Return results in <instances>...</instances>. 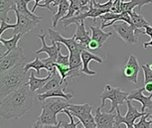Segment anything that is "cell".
Listing matches in <instances>:
<instances>
[{"instance_id":"1","label":"cell","mask_w":152,"mask_h":128,"mask_svg":"<svg viewBox=\"0 0 152 128\" xmlns=\"http://www.w3.org/2000/svg\"><path fill=\"white\" fill-rule=\"evenodd\" d=\"M35 100V92L26 84L19 89L1 98L0 115L5 120L21 118L32 108Z\"/></svg>"},{"instance_id":"2","label":"cell","mask_w":152,"mask_h":128,"mask_svg":"<svg viewBox=\"0 0 152 128\" xmlns=\"http://www.w3.org/2000/svg\"><path fill=\"white\" fill-rule=\"evenodd\" d=\"M26 64L18 65V66L14 67L9 71L2 73L0 75V95H1V98L19 89L20 87L28 84L30 76H28V73L25 72L24 70Z\"/></svg>"},{"instance_id":"3","label":"cell","mask_w":152,"mask_h":128,"mask_svg":"<svg viewBox=\"0 0 152 128\" xmlns=\"http://www.w3.org/2000/svg\"><path fill=\"white\" fill-rule=\"evenodd\" d=\"M128 95H129V92H123V90L120 89V87H113L110 84H105L104 92L99 95V98L102 100V104L99 107L102 108L105 104V101L108 99V100L111 101V107L107 112L113 113V111L116 110V108L119 105L126 102Z\"/></svg>"},{"instance_id":"4","label":"cell","mask_w":152,"mask_h":128,"mask_svg":"<svg viewBox=\"0 0 152 128\" xmlns=\"http://www.w3.org/2000/svg\"><path fill=\"white\" fill-rule=\"evenodd\" d=\"M113 27L117 33V35L124 41V43L128 45L136 44L138 41L139 34H142L143 32L138 28L134 27L124 21H117L113 25Z\"/></svg>"},{"instance_id":"5","label":"cell","mask_w":152,"mask_h":128,"mask_svg":"<svg viewBox=\"0 0 152 128\" xmlns=\"http://www.w3.org/2000/svg\"><path fill=\"white\" fill-rule=\"evenodd\" d=\"M37 37L41 40L42 48H41V49H39L38 51H36L35 55H38V54H40V53H46L48 55V58L42 59V62L44 63L46 66L56 64L57 59H58V56H59V53L61 52V49H62L61 43L53 42L51 46H48V45L46 44V41H45L46 33L40 34V35H38ZM46 70H47V69H46Z\"/></svg>"},{"instance_id":"6","label":"cell","mask_w":152,"mask_h":128,"mask_svg":"<svg viewBox=\"0 0 152 128\" xmlns=\"http://www.w3.org/2000/svg\"><path fill=\"white\" fill-rule=\"evenodd\" d=\"M21 64H26V57L24 55L21 47H17L15 50L10 52L7 56L0 58V71L5 73L12 68Z\"/></svg>"},{"instance_id":"7","label":"cell","mask_w":152,"mask_h":128,"mask_svg":"<svg viewBox=\"0 0 152 128\" xmlns=\"http://www.w3.org/2000/svg\"><path fill=\"white\" fill-rule=\"evenodd\" d=\"M126 105H127V112L124 116H122L120 114V110L119 107L116 108V115H115V126L116 128H120V124H125L127 125H134L136 119H139L141 116L146 114V112L138 111L137 108L134 105L131 103V100L127 99L126 100Z\"/></svg>"},{"instance_id":"8","label":"cell","mask_w":152,"mask_h":128,"mask_svg":"<svg viewBox=\"0 0 152 128\" xmlns=\"http://www.w3.org/2000/svg\"><path fill=\"white\" fill-rule=\"evenodd\" d=\"M48 37H49V40L51 42H59L61 44H64L67 49L69 50V53H82V51L84 49H87L85 46H83L80 43H78L75 39V37L73 36L72 38L70 39H67V38H64L61 34L59 32H57L52 28H49L48 29Z\"/></svg>"},{"instance_id":"9","label":"cell","mask_w":152,"mask_h":128,"mask_svg":"<svg viewBox=\"0 0 152 128\" xmlns=\"http://www.w3.org/2000/svg\"><path fill=\"white\" fill-rule=\"evenodd\" d=\"M16 14V19L17 22L15 23V28L13 29V35H17V34H25L29 33L30 31H32L34 28L38 26L39 21L38 20H33L27 17L24 14L20 13L19 11L15 10L14 11Z\"/></svg>"},{"instance_id":"10","label":"cell","mask_w":152,"mask_h":128,"mask_svg":"<svg viewBox=\"0 0 152 128\" xmlns=\"http://www.w3.org/2000/svg\"><path fill=\"white\" fill-rule=\"evenodd\" d=\"M139 64L137 62V59L135 56L130 55L128 58L127 63L125 64L124 68L122 71V76L127 79L128 81L132 84H137L138 79V73H139Z\"/></svg>"},{"instance_id":"11","label":"cell","mask_w":152,"mask_h":128,"mask_svg":"<svg viewBox=\"0 0 152 128\" xmlns=\"http://www.w3.org/2000/svg\"><path fill=\"white\" fill-rule=\"evenodd\" d=\"M68 85H69V82H68V81H66L63 82L61 85L55 87V89L48 90V92H46L44 93H39V95H36V97L42 102L47 100L48 98H54V97H63L68 101L73 97V93H66L65 92V89L68 87Z\"/></svg>"},{"instance_id":"12","label":"cell","mask_w":152,"mask_h":128,"mask_svg":"<svg viewBox=\"0 0 152 128\" xmlns=\"http://www.w3.org/2000/svg\"><path fill=\"white\" fill-rule=\"evenodd\" d=\"M102 108L97 107L96 110V128H115V114L110 112H102Z\"/></svg>"},{"instance_id":"13","label":"cell","mask_w":152,"mask_h":128,"mask_svg":"<svg viewBox=\"0 0 152 128\" xmlns=\"http://www.w3.org/2000/svg\"><path fill=\"white\" fill-rule=\"evenodd\" d=\"M145 90L144 87H140V89H132L129 92L127 99L129 100H137L139 102H141L142 107H141V111L145 112V108L147 107L149 109H152V93H150L148 96L143 95V92Z\"/></svg>"},{"instance_id":"14","label":"cell","mask_w":152,"mask_h":128,"mask_svg":"<svg viewBox=\"0 0 152 128\" xmlns=\"http://www.w3.org/2000/svg\"><path fill=\"white\" fill-rule=\"evenodd\" d=\"M81 57H82V61H83V66H82V69H81V72L84 73V75H87V76H96V72L94 71H91L88 68V64H90L91 61H96L99 64H102V59L100 57H97L94 54H91V52H88L87 49H84L82 51L81 53Z\"/></svg>"},{"instance_id":"15","label":"cell","mask_w":152,"mask_h":128,"mask_svg":"<svg viewBox=\"0 0 152 128\" xmlns=\"http://www.w3.org/2000/svg\"><path fill=\"white\" fill-rule=\"evenodd\" d=\"M151 3V0H122L121 1V13L127 12L130 13L135 9L137 12L140 13L142 7L146 4Z\"/></svg>"},{"instance_id":"16","label":"cell","mask_w":152,"mask_h":128,"mask_svg":"<svg viewBox=\"0 0 152 128\" xmlns=\"http://www.w3.org/2000/svg\"><path fill=\"white\" fill-rule=\"evenodd\" d=\"M77 25V30L75 33V39L76 41L80 43L83 46H85L86 48H88V45L90 44V42L91 41V37L90 36V34L85 27V21H81L80 23L76 24Z\"/></svg>"},{"instance_id":"17","label":"cell","mask_w":152,"mask_h":128,"mask_svg":"<svg viewBox=\"0 0 152 128\" xmlns=\"http://www.w3.org/2000/svg\"><path fill=\"white\" fill-rule=\"evenodd\" d=\"M36 120L41 125H55L59 123V120L57 119V114H55L51 109L43 106L41 114Z\"/></svg>"},{"instance_id":"18","label":"cell","mask_w":152,"mask_h":128,"mask_svg":"<svg viewBox=\"0 0 152 128\" xmlns=\"http://www.w3.org/2000/svg\"><path fill=\"white\" fill-rule=\"evenodd\" d=\"M51 76H52V73H48V76H46V78L40 79V78L35 76V73L31 72L29 81H28V85H29L30 89L34 92H38V90L41 89L42 87L49 81V79H51Z\"/></svg>"},{"instance_id":"19","label":"cell","mask_w":152,"mask_h":128,"mask_svg":"<svg viewBox=\"0 0 152 128\" xmlns=\"http://www.w3.org/2000/svg\"><path fill=\"white\" fill-rule=\"evenodd\" d=\"M70 105H71V103L63 101L61 97H59V99H56V100H45L42 102L43 107H47V108L51 109L55 114L62 113L63 110L67 109Z\"/></svg>"},{"instance_id":"20","label":"cell","mask_w":152,"mask_h":128,"mask_svg":"<svg viewBox=\"0 0 152 128\" xmlns=\"http://www.w3.org/2000/svg\"><path fill=\"white\" fill-rule=\"evenodd\" d=\"M16 9V0H0V22H8V13Z\"/></svg>"},{"instance_id":"21","label":"cell","mask_w":152,"mask_h":128,"mask_svg":"<svg viewBox=\"0 0 152 128\" xmlns=\"http://www.w3.org/2000/svg\"><path fill=\"white\" fill-rule=\"evenodd\" d=\"M90 29L91 31V40H94L99 43L100 48L102 47L105 41H107V39L113 35L111 32H104L102 27L99 26H91V25Z\"/></svg>"},{"instance_id":"22","label":"cell","mask_w":152,"mask_h":128,"mask_svg":"<svg viewBox=\"0 0 152 128\" xmlns=\"http://www.w3.org/2000/svg\"><path fill=\"white\" fill-rule=\"evenodd\" d=\"M62 84H63L62 76L59 73L58 70H57V68H56V69L52 72V76H51V79H49V81L37 92H38V95L39 93H44L46 92H48V90L53 89H55V87H59V85H61Z\"/></svg>"},{"instance_id":"23","label":"cell","mask_w":152,"mask_h":128,"mask_svg":"<svg viewBox=\"0 0 152 128\" xmlns=\"http://www.w3.org/2000/svg\"><path fill=\"white\" fill-rule=\"evenodd\" d=\"M22 36H23L22 34H17V35H13L12 38L9 39V40H5L0 36V43L3 45L4 49H5V53L3 54V55H1L0 58L7 56L10 52H12L13 50H15L16 48L18 47L17 46V44H18V42L20 41V39L22 38Z\"/></svg>"},{"instance_id":"24","label":"cell","mask_w":152,"mask_h":128,"mask_svg":"<svg viewBox=\"0 0 152 128\" xmlns=\"http://www.w3.org/2000/svg\"><path fill=\"white\" fill-rule=\"evenodd\" d=\"M69 8H70V0H63L61 4L59 5L58 11L54 14L52 17V22H53V28H56L58 25V22L61 21L62 18L67 15Z\"/></svg>"},{"instance_id":"25","label":"cell","mask_w":152,"mask_h":128,"mask_svg":"<svg viewBox=\"0 0 152 128\" xmlns=\"http://www.w3.org/2000/svg\"><path fill=\"white\" fill-rule=\"evenodd\" d=\"M68 110H70L75 117L77 116H82V115H86L88 113H91V110H93V106L88 103L86 104H73L71 103L70 106L67 108Z\"/></svg>"},{"instance_id":"26","label":"cell","mask_w":152,"mask_h":128,"mask_svg":"<svg viewBox=\"0 0 152 128\" xmlns=\"http://www.w3.org/2000/svg\"><path fill=\"white\" fill-rule=\"evenodd\" d=\"M28 3L26 0H16V6H17V11H19L20 13L24 14V15H26L27 17H29V18L33 19V20H38V21H40V20L42 19L41 16H37L35 15L32 11H30L29 9H28Z\"/></svg>"},{"instance_id":"27","label":"cell","mask_w":152,"mask_h":128,"mask_svg":"<svg viewBox=\"0 0 152 128\" xmlns=\"http://www.w3.org/2000/svg\"><path fill=\"white\" fill-rule=\"evenodd\" d=\"M129 14L131 17V21H132V25L134 27L138 28V29H141V28H145L146 26L149 25V22L146 21L144 17L140 13L137 12L135 9H134L132 12H130Z\"/></svg>"},{"instance_id":"28","label":"cell","mask_w":152,"mask_h":128,"mask_svg":"<svg viewBox=\"0 0 152 128\" xmlns=\"http://www.w3.org/2000/svg\"><path fill=\"white\" fill-rule=\"evenodd\" d=\"M31 69H34V70L36 71L37 75H39L41 69H45L46 70V69H47V66H46L44 63L42 62V60H40L38 57H36V59L34 60L33 62L27 63V64L25 65V68H24L25 72L29 73V70H31Z\"/></svg>"},{"instance_id":"29","label":"cell","mask_w":152,"mask_h":128,"mask_svg":"<svg viewBox=\"0 0 152 128\" xmlns=\"http://www.w3.org/2000/svg\"><path fill=\"white\" fill-rule=\"evenodd\" d=\"M77 118L81 121V123H83L85 128H96V118L91 115V113H88V114L82 116H77Z\"/></svg>"},{"instance_id":"30","label":"cell","mask_w":152,"mask_h":128,"mask_svg":"<svg viewBox=\"0 0 152 128\" xmlns=\"http://www.w3.org/2000/svg\"><path fill=\"white\" fill-rule=\"evenodd\" d=\"M62 113H65V114H67L69 116V118H70V123H68V122H66V121L62 122V127L63 128H77V126H78V125L81 123V121H80V120L78 122H75V120H74L75 116L72 114V112L70 111V110L64 109L62 111Z\"/></svg>"},{"instance_id":"31","label":"cell","mask_w":152,"mask_h":128,"mask_svg":"<svg viewBox=\"0 0 152 128\" xmlns=\"http://www.w3.org/2000/svg\"><path fill=\"white\" fill-rule=\"evenodd\" d=\"M150 113H146L143 116L139 118V121L134 123V128H151L152 122L149 120L147 121V118L149 117Z\"/></svg>"},{"instance_id":"32","label":"cell","mask_w":152,"mask_h":128,"mask_svg":"<svg viewBox=\"0 0 152 128\" xmlns=\"http://www.w3.org/2000/svg\"><path fill=\"white\" fill-rule=\"evenodd\" d=\"M55 67L57 68L59 73L62 76V81L64 82L67 81V78L69 76V73L71 72V68L67 67V66H63V65H60V64H57V63L55 64Z\"/></svg>"},{"instance_id":"33","label":"cell","mask_w":152,"mask_h":128,"mask_svg":"<svg viewBox=\"0 0 152 128\" xmlns=\"http://www.w3.org/2000/svg\"><path fill=\"white\" fill-rule=\"evenodd\" d=\"M143 75H144V84H148V82H152V70L150 69L149 65H144L142 66Z\"/></svg>"},{"instance_id":"34","label":"cell","mask_w":152,"mask_h":128,"mask_svg":"<svg viewBox=\"0 0 152 128\" xmlns=\"http://www.w3.org/2000/svg\"><path fill=\"white\" fill-rule=\"evenodd\" d=\"M56 63H57V64L63 65V66L70 67V55L64 56V55H62L61 52H60L59 53V56H58V59H57V62Z\"/></svg>"},{"instance_id":"35","label":"cell","mask_w":152,"mask_h":128,"mask_svg":"<svg viewBox=\"0 0 152 128\" xmlns=\"http://www.w3.org/2000/svg\"><path fill=\"white\" fill-rule=\"evenodd\" d=\"M15 28V24H8L6 21H2L1 25H0V36L3 34L4 31L8 29H14Z\"/></svg>"},{"instance_id":"36","label":"cell","mask_w":152,"mask_h":128,"mask_svg":"<svg viewBox=\"0 0 152 128\" xmlns=\"http://www.w3.org/2000/svg\"><path fill=\"white\" fill-rule=\"evenodd\" d=\"M121 1L122 0H114L113 6L111 8V12L117 13V14L121 13V8H120V6H121Z\"/></svg>"},{"instance_id":"37","label":"cell","mask_w":152,"mask_h":128,"mask_svg":"<svg viewBox=\"0 0 152 128\" xmlns=\"http://www.w3.org/2000/svg\"><path fill=\"white\" fill-rule=\"evenodd\" d=\"M44 3L43 4H39L38 7H41V8H47L49 11H52L53 12V9L51 7V4H53L55 2V0H44Z\"/></svg>"},{"instance_id":"38","label":"cell","mask_w":152,"mask_h":128,"mask_svg":"<svg viewBox=\"0 0 152 128\" xmlns=\"http://www.w3.org/2000/svg\"><path fill=\"white\" fill-rule=\"evenodd\" d=\"M99 48H100L99 43H97L96 41H94V40H91V41L90 42V44L88 45L87 49L91 50V51H94V50H97Z\"/></svg>"},{"instance_id":"39","label":"cell","mask_w":152,"mask_h":128,"mask_svg":"<svg viewBox=\"0 0 152 128\" xmlns=\"http://www.w3.org/2000/svg\"><path fill=\"white\" fill-rule=\"evenodd\" d=\"M142 34H143V35L149 36L152 39V27L150 26V25H148V26L145 27V31H143Z\"/></svg>"},{"instance_id":"40","label":"cell","mask_w":152,"mask_h":128,"mask_svg":"<svg viewBox=\"0 0 152 128\" xmlns=\"http://www.w3.org/2000/svg\"><path fill=\"white\" fill-rule=\"evenodd\" d=\"M62 122H63V120H60L59 123L55 124V125H42V128H63Z\"/></svg>"},{"instance_id":"41","label":"cell","mask_w":152,"mask_h":128,"mask_svg":"<svg viewBox=\"0 0 152 128\" xmlns=\"http://www.w3.org/2000/svg\"><path fill=\"white\" fill-rule=\"evenodd\" d=\"M26 1H27V3H29L30 1H33V0H26ZM34 1H35V5H34V6H33V8H32V10H31V11H32L33 13L35 12L36 8L38 7V5L40 4V1H42V0H34Z\"/></svg>"},{"instance_id":"42","label":"cell","mask_w":152,"mask_h":128,"mask_svg":"<svg viewBox=\"0 0 152 128\" xmlns=\"http://www.w3.org/2000/svg\"><path fill=\"white\" fill-rule=\"evenodd\" d=\"M144 89L147 92L152 93V82H148V84H144Z\"/></svg>"},{"instance_id":"43","label":"cell","mask_w":152,"mask_h":128,"mask_svg":"<svg viewBox=\"0 0 152 128\" xmlns=\"http://www.w3.org/2000/svg\"><path fill=\"white\" fill-rule=\"evenodd\" d=\"M91 0H80V2H81L82 6H88V4L91 3Z\"/></svg>"},{"instance_id":"44","label":"cell","mask_w":152,"mask_h":128,"mask_svg":"<svg viewBox=\"0 0 152 128\" xmlns=\"http://www.w3.org/2000/svg\"><path fill=\"white\" fill-rule=\"evenodd\" d=\"M31 128H42V125L40 124L39 122L36 120V121H35V122H34V123H33L32 127H31Z\"/></svg>"},{"instance_id":"45","label":"cell","mask_w":152,"mask_h":128,"mask_svg":"<svg viewBox=\"0 0 152 128\" xmlns=\"http://www.w3.org/2000/svg\"><path fill=\"white\" fill-rule=\"evenodd\" d=\"M143 47H144L145 49H146V48H147V47H152V39H151L149 42L144 43V44H143Z\"/></svg>"},{"instance_id":"46","label":"cell","mask_w":152,"mask_h":128,"mask_svg":"<svg viewBox=\"0 0 152 128\" xmlns=\"http://www.w3.org/2000/svg\"><path fill=\"white\" fill-rule=\"evenodd\" d=\"M63 1V0H55V2L52 4V6L54 7V6H59L60 4H61V2Z\"/></svg>"},{"instance_id":"47","label":"cell","mask_w":152,"mask_h":128,"mask_svg":"<svg viewBox=\"0 0 152 128\" xmlns=\"http://www.w3.org/2000/svg\"><path fill=\"white\" fill-rule=\"evenodd\" d=\"M126 128H134V125H127Z\"/></svg>"},{"instance_id":"48","label":"cell","mask_w":152,"mask_h":128,"mask_svg":"<svg viewBox=\"0 0 152 128\" xmlns=\"http://www.w3.org/2000/svg\"><path fill=\"white\" fill-rule=\"evenodd\" d=\"M149 117H150V121L152 122V114H150V115H149Z\"/></svg>"},{"instance_id":"49","label":"cell","mask_w":152,"mask_h":128,"mask_svg":"<svg viewBox=\"0 0 152 128\" xmlns=\"http://www.w3.org/2000/svg\"><path fill=\"white\" fill-rule=\"evenodd\" d=\"M149 67H150V69L152 70V64H151V65H149Z\"/></svg>"},{"instance_id":"50","label":"cell","mask_w":152,"mask_h":128,"mask_svg":"<svg viewBox=\"0 0 152 128\" xmlns=\"http://www.w3.org/2000/svg\"><path fill=\"white\" fill-rule=\"evenodd\" d=\"M151 4H152V0H151Z\"/></svg>"}]
</instances>
